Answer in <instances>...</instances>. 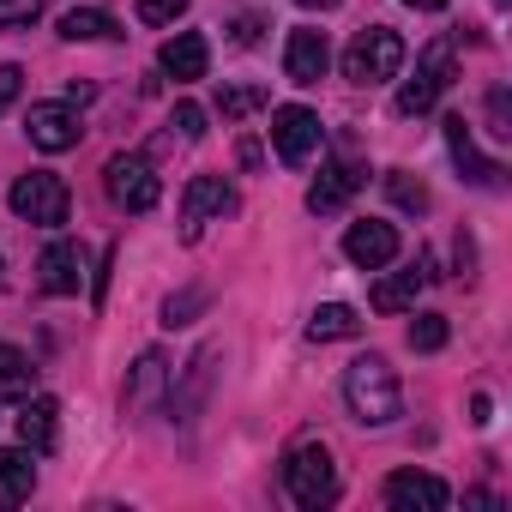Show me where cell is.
<instances>
[{"mask_svg": "<svg viewBox=\"0 0 512 512\" xmlns=\"http://www.w3.org/2000/svg\"><path fill=\"white\" fill-rule=\"evenodd\" d=\"M344 404L362 428H392L404 416V392H398V374L386 356H356L344 368Z\"/></svg>", "mask_w": 512, "mask_h": 512, "instance_id": "1", "label": "cell"}, {"mask_svg": "<svg viewBox=\"0 0 512 512\" xmlns=\"http://www.w3.org/2000/svg\"><path fill=\"white\" fill-rule=\"evenodd\" d=\"M284 488H290V500L308 506V512L332 506V500H338V464H332V452H326L320 440H296V446L284 452Z\"/></svg>", "mask_w": 512, "mask_h": 512, "instance_id": "2", "label": "cell"}, {"mask_svg": "<svg viewBox=\"0 0 512 512\" xmlns=\"http://www.w3.org/2000/svg\"><path fill=\"white\" fill-rule=\"evenodd\" d=\"M452 79H458V49H452V37H434V43L416 55V79L398 85V115H428V109L446 97Z\"/></svg>", "mask_w": 512, "mask_h": 512, "instance_id": "3", "label": "cell"}, {"mask_svg": "<svg viewBox=\"0 0 512 512\" xmlns=\"http://www.w3.org/2000/svg\"><path fill=\"white\" fill-rule=\"evenodd\" d=\"M398 67H404V37L392 25H368L344 49V79L350 85H386V79H398Z\"/></svg>", "mask_w": 512, "mask_h": 512, "instance_id": "4", "label": "cell"}, {"mask_svg": "<svg viewBox=\"0 0 512 512\" xmlns=\"http://www.w3.org/2000/svg\"><path fill=\"white\" fill-rule=\"evenodd\" d=\"M7 205H13L19 217L43 223V229H61V223H67V211H73V193H67V181H61L55 169H31V175H19V181H13Z\"/></svg>", "mask_w": 512, "mask_h": 512, "instance_id": "5", "label": "cell"}, {"mask_svg": "<svg viewBox=\"0 0 512 512\" xmlns=\"http://www.w3.org/2000/svg\"><path fill=\"white\" fill-rule=\"evenodd\" d=\"M103 193H109L121 211H151V205L163 199V181H157V169H151L139 151H115V157L103 163Z\"/></svg>", "mask_w": 512, "mask_h": 512, "instance_id": "6", "label": "cell"}, {"mask_svg": "<svg viewBox=\"0 0 512 512\" xmlns=\"http://www.w3.org/2000/svg\"><path fill=\"white\" fill-rule=\"evenodd\" d=\"M235 211V193L223 175H193L187 193H181V241H199L211 217H229Z\"/></svg>", "mask_w": 512, "mask_h": 512, "instance_id": "7", "label": "cell"}, {"mask_svg": "<svg viewBox=\"0 0 512 512\" xmlns=\"http://www.w3.org/2000/svg\"><path fill=\"white\" fill-rule=\"evenodd\" d=\"M272 145H278V157H284L290 169H302V163L320 151V115L302 109V103L272 109Z\"/></svg>", "mask_w": 512, "mask_h": 512, "instance_id": "8", "label": "cell"}, {"mask_svg": "<svg viewBox=\"0 0 512 512\" xmlns=\"http://www.w3.org/2000/svg\"><path fill=\"white\" fill-rule=\"evenodd\" d=\"M380 494H386L392 512H446V500H452V488L428 470H392Z\"/></svg>", "mask_w": 512, "mask_h": 512, "instance_id": "9", "label": "cell"}, {"mask_svg": "<svg viewBox=\"0 0 512 512\" xmlns=\"http://www.w3.org/2000/svg\"><path fill=\"white\" fill-rule=\"evenodd\" d=\"M344 260H350V266H362V272L392 266V260H398V229H392V223H380V217L350 223V229H344Z\"/></svg>", "mask_w": 512, "mask_h": 512, "instance_id": "10", "label": "cell"}, {"mask_svg": "<svg viewBox=\"0 0 512 512\" xmlns=\"http://www.w3.org/2000/svg\"><path fill=\"white\" fill-rule=\"evenodd\" d=\"M37 284L43 296H79L85 290V247L79 241H49L37 260Z\"/></svg>", "mask_w": 512, "mask_h": 512, "instance_id": "11", "label": "cell"}, {"mask_svg": "<svg viewBox=\"0 0 512 512\" xmlns=\"http://www.w3.org/2000/svg\"><path fill=\"white\" fill-rule=\"evenodd\" d=\"M326 67H332V43H326V31H290V43H284V79L290 85H320L326 79Z\"/></svg>", "mask_w": 512, "mask_h": 512, "instance_id": "12", "label": "cell"}, {"mask_svg": "<svg viewBox=\"0 0 512 512\" xmlns=\"http://www.w3.org/2000/svg\"><path fill=\"white\" fill-rule=\"evenodd\" d=\"M25 133H31V145H37V151H55V157H61V151H73V145H79V133H85V127H79V115H73L67 103H31Z\"/></svg>", "mask_w": 512, "mask_h": 512, "instance_id": "13", "label": "cell"}, {"mask_svg": "<svg viewBox=\"0 0 512 512\" xmlns=\"http://www.w3.org/2000/svg\"><path fill=\"white\" fill-rule=\"evenodd\" d=\"M440 127H446V151H452V163L464 169V181H476V187H500V181H506V169H500V163H488V157L476 151L470 121H464V115H446Z\"/></svg>", "mask_w": 512, "mask_h": 512, "instance_id": "14", "label": "cell"}, {"mask_svg": "<svg viewBox=\"0 0 512 512\" xmlns=\"http://www.w3.org/2000/svg\"><path fill=\"white\" fill-rule=\"evenodd\" d=\"M434 278H440V272H434V260H428V253H422V260H416L410 272H392V278H380L368 302H374V314H404V308H416V290H422V284H434Z\"/></svg>", "mask_w": 512, "mask_h": 512, "instance_id": "15", "label": "cell"}, {"mask_svg": "<svg viewBox=\"0 0 512 512\" xmlns=\"http://www.w3.org/2000/svg\"><path fill=\"white\" fill-rule=\"evenodd\" d=\"M356 187H362V163L338 157V163H326V169H320V181L308 187V211H320V217H326V211H338Z\"/></svg>", "mask_w": 512, "mask_h": 512, "instance_id": "16", "label": "cell"}, {"mask_svg": "<svg viewBox=\"0 0 512 512\" xmlns=\"http://www.w3.org/2000/svg\"><path fill=\"white\" fill-rule=\"evenodd\" d=\"M157 61H163V73H169V79H181V85H187V79H205L211 49H205V37H199V31H175V37L163 43V55H157Z\"/></svg>", "mask_w": 512, "mask_h": 512, "instance_id": "17", "label": "cell"}, {"mask_svg": "<svg viewBox=\"0 0 512 512\" xmlns=\"http://www.w3.org/2000/svg\"><path fill=\"white\" fill-rule=\"evenodd\" d=\"M19 440H25L31 452H49V446L61 440V404H55V398H25V410H19Z\"/></svg>", "mask_w": 512, "mask_h": 512, "instance_id": "18", "label": "cell"}, {"mask_svg": "<svg viewBox=\"0 0 512 512\" xmlns=\"http://www.w3.org/2000/svg\"><path fill=\"white\" fill-rule=\"evenodd\" d=\"M31 488H37L31 446H25V452H19V446H0V506H19V500H31Z\"/></svg>", "mask_w": 512, "mask_h": 512, "instance_id": "19", "label": "cell"}, {"mask_svg": "<svg viewBox=\"0 0 512 512\" xmlns=\"http://www.w3.org/2000/svg\"><path fill=\"white\" fill-rule=\"evenodd\" d=\"M211 362H217V350H211V344H199V350H193V362H187V380H181V392L169 398L175 422H187V416L205 404V386H211Z\"/></svg>", "mask_w": 512, "mask_h": 512, "instance_id": "20", "label": "cell"}, {"mask_svg": "<svg viewBox=\"0 0 512 512\" xmlns=\"http://www.w3.org/2000/svg\"><path fill=\"white\" fill-rule=\"evenodd\" d=\"M61 37H67V43H115L121 25H115V13H103V7H73V13L61 19Z\"/></svg>", "mask_w": 512, "mask_h": 512, "instance_id": "21", "label": "cell"}, {"mask_svg": "<svg viewBox=\"0 0 512 512\" xmlns=\"http://www.w3.org/2000/svg\"><path fill=\"white\" fill-rule=\"evenodd\" d=\"M362 332V314L350 308V302H326V308H314V320H308V338L314 344H338V338H356Z\"/></svg>", "mask_w": 512, "mask_h": 512, "instance_id": "22", "label": "cell"}, {"mask_svg": "<svg viewBox=\"0 0 512 512\" xmlns=\"http://www.w3.org/2000/svg\"><path fill=\"white\" fill-rule=\"evenodd\" d=\"M31 386H37L31 356H25V350H13V344H0V398L25 404V398H31Z\"/></svg>", "mask_w": 512, "mask_h": 512, "instance_id": "23", "label": "cell"}, {"mask_svg": "<svg viewBox=\"0 0 512 512\" xmlns=\"http://www.w3.org/2000/svg\"><path fill=\"white\" fill-rule=\"evenodd\" d=\"M163 374H169V362L157 356V350H145L139 362H133V386H127V404L139 410V404H151L157 392H163Z\"/></svg>", "mask_w": 512, "mask_h": 512, "instance_id": "24", "label": "cell"}, {"mask_svg": "<svg viewBox=\"0 0 512 512\" xmlns=\"http://www.w3.org/2000/svg\"><path fill=\"white\" fill-rule=\"evenodd\" d=\"M266 103H272L266 85H223V91H217V115H223V121H241V115L266 109Z\"/></svg>", "mask_w": 512, "mask_h": 512, "instance_id": "25", "label": "cell"}, {"mask_svg": "<svg viewBox=\"0 0 512 512\" xmlns=\"http://www.w3.org/2000/svg\"><path fill=\"white\" fill-rule=\"evenodd\" d=\"M386 193H392V205H398V211H428V187H422L416 175H404V169H392V175H386Z\"/></svg>", "mask_w": 512, "mask_h": 512, "instance_id": "26", "label": "cell"}, {"mask_svg": "<svg viewBox=\"0 0 512 512\" xmlns=\"http://www.w3.org/2000/svg\"><path fill=\"white\" fill-rule=\"evenodd\" d=\"M410 350H422V356L446 350V314H416L410 320Z\"/></svg>", "mask_w": 512, "mask_h": 512, "instance_id": "27", "label": "cell"}, {"mask_svg": "<svg viewBox=\"0 0 512 512\" xmlns=\"http://www.w3.org/2000/svg\"><path fill=\"white\" fill-rule=\"evenodd\" d=\"M205 302H211V290H181V296H169V302H163V326H169V332H175V326H193V314H199Z\"/></svg>", "mask_w": 512, "mask_h": 512, "instance_id": "28", "label": "cell"}, {"mask_svg": "<svg viewBox=\"0 0 512 512\" xmlns=\"http://www.w3.org/2000/svg\"><path fill=\"white\" fill-rule=\"evenodd\" d=\"M187 7H193V0H139L133 13H139V25H175Z\"/></svg>", "mask_w": 512, "mask_h": 512, "instance_id": "29", "label": "cell"}, {"mask_svg": "<svg viewBox=\"0 0 512 512\" xmlns=\"http://www.w3.org/2000/svg\"><path fill=\"white\" fill-rule=\"evenodd\" d=\"M43 13V0H0V31H13V25H31Z\"/></svg>", "mask_w": 512, "mask_h": 512, "instance_id": "30", "label": "cell"}, {"mask_svg": "<svg viewBox=\"0 0 512 512\" xmlns=\"http://www.w3.org/2000/svg\"><path fill=\"white\" fill-rule=\"evenodd\" d=\"M175 127H181V139H205V109L199 103H175Z\"/></svg>", "mask_w": 512, "mask_h": 512, "instance_id": "31", "label": "cell"}, {"mask_svg": "<svg viewBox=\"0 0 512 512\" xmlns=\"http://www.w3.org/2000/svg\"><path fill=\"white\" fill-rule=\"evenodd\" d=\"M19 91H25V73L19 67H0V115L19 103Z\"/></svg>", "mask_w": 512, "mask_h": 512, "instance_id": "32", "label": "cell"}, {"mask_svg": "<svg viewBox=\"0 0 512 512\" xmlns=\"http://www.w3.org/2000/svg\"><path fill=\"white\" fill-rule=\"evenodd\" d=\"M488 115H494V133L512 139V115H506V91H488Z\"/></svg>", "mask_w": 512, "mask_h": 512, "instance_id": "33", "label": "cell"}, {"mask_svg": "<svg viewBox=\"0 0 512 512\" xmlns=\"http://www.w3.org/2000/svg\"><path fill=\"white\" fill-rule=\"evenodd\" d=\"M109 272H115V247L103 253V272L91 278V302H103V296H109Z\"/></svg>", "mask_w": 512, "mask_h": 512, "instance_id": "34", "label": "cell"}, {"mask_svg": "<svg viewBox=\"0 0 512 512\" xmlns=\"http://www.w3.org/2000/svg\"><path fill=\"white\" fill-rule=\"evenodd\" d=\"M235 43H260V19H253V13L235 19Z\"/></svg>", "mask_w": 512, "mask_h": 512, "instance_id": "35", "label": "cell"}, {"mask_svg": "<svg viewBox=\"0 0 512 512\" xmlns=\"http://www.w3.org/2000/svg\"><path fill=\"white\" fill-rule=\"evenodd\" d=\"M470 410H476V416H470V422H482V428H488V422H494V398H488V392H476V398H470Z\"/></svg>", "mask_w": 512, "mask_h": 512, "instance_id": "36", "label": "cell"}, {"mask_svg": "<svg viewBox=\"0 0 512 512\" xmlns=\"http://www.w3.org/2000/svg\"><path fill=\"white\" fill-rule=\"evenodd\" d=\"M404 7H416V13H440L446 0H404Z\"/></svg>", "mask_w": 512, "mask_h": 512, "instance_id": "37", "label": "cell"}, {"mask_svg": "<svg viewBox=\"0 0 512 512\" xmlns=\"http://www.w3.org/2000/svg\"><path fill=\"white\" fill-rule=\"evenodd\" d=\"M302 7H320V13H332V7H338V0H302Z\"/></svg>", "mask_w": 512, "mask_h": 512, "instance_id": "38", "label": "cell"}, {"mask_svg": "<svg viewBox=\"0 0 512 512\" xmlns=\"http://www.w3.org/2000/svg\"><path fill=\"white\" fill-rule=\"evenodd\" d=\"M494 7H506V0H494Z\"/></svg>", "mask_w": 512, "mask_h": 512, "instance_id": "39", "label": "cell"}]
</instances>
